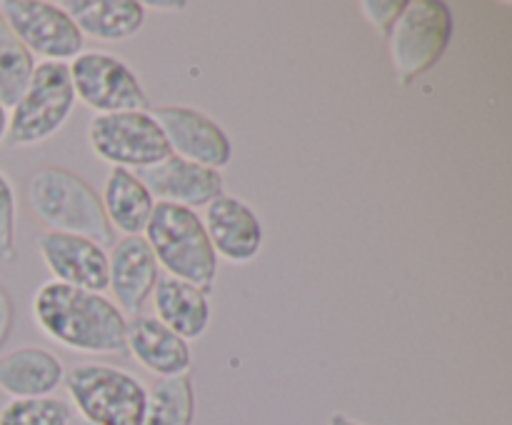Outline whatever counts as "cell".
Segmentation results:
<instances>
[{
    "instance_id": "obj_1",
    "label": "cell",
    "mask_w": 512,
    "mask_h": 425,
    "mask_svg": "<svg viewBox=\"0 0 512 425\" xmlns=\"http://www.w3.org/2000/svg\"><path fill=\"white\" fill-rule=\"evenodd\" d=\"M30 315L45 338L70 353L125 355L128 318L103 293L48 280L35 290Z\"/></svg>"
},
{
    "instance_id": "obj_2",
    "label": "cell",
    "mask_w": 512,
    "mask_h": 425,
    "mask_svg": "<svg viewBox=\"0 0 512 425\" xmlns=\"http://www.w3.org/2000/svg\"><path fill=\"white\" fill-rule=\"evenodd\" d=\"M28 205L53 233L83 235L103 248L113 245V228L105 218L100 193L63 165H45L30 175Z\"/></svg>"
},
{
    "instance_id": "obj_3",
    "label": "cell",
    "mask_w": 512,
    "mask_h": 425,
    "mask_svg": "<svg viewBox=\"0 0 512 425\" xmlns=\"http://www.w3.org/2000/svg\"><path fill=\"white\" fill-rule=\"evenodd\" d=\"M163 275L213 290L218 258L205 233L203 218L195 210L170 203H155L143 233Z\"/></svg>"
},
{
    "instance_id": "obj_4",
    "label": "cell",
    "mask_w": 512,
    "mask_h": 425,
    "mask_svg": "<svg viewBox=\"0 0 512 425\" xmlns=\"http://www.w3.org/2000/svg\"><path fill=\"white\" fill-rule=\"evenodd\" d=\"M68 403L93 425H143L148 388L118 365L83 360L65 368Z\"/></svg>"
},
{
    "instance_id": "obj_5",
    "label": "cell",
    "mask_w": 512,
    "mask_h": 425,
    "mask_svg": "<svg viewBox=\"0 0 512 425\" xmlns=\"http://www.w3.org/2000/svg\"><path fill=\"white\" fill-rule=\"evenodd\" d=\"M455 18L443 0H408L388 33L395 83L410 85L435 68L453 43Z\"/></svg>"
},
{
    "instance_id": "obj_6",
    "label": "cell",
    "mask_w": 512,
    "mask_h": 425,
    "mask_svg": "<svg viewBox=\"0 0 512 425\" xmlns=\"http://www.w3.org/2000/svg\"><path fill=\"white\" fill-rule=\"evenodd\" d=\"M73 83H70L68 65L43 63L33 70L28 88L10 108L5 145L10 148H33L53 138L75 108Z\"/></svg>"
},
{
    "instance_id": "obj_7",
    "label": "cell",
    "mask_w": 512,
    "mask_h": 425,
    "mask_svg": "<svg viewBox=\"0 0 512 425\" xmlns=\"http://www.w3.org/2000/svg\"><path fill=\"white\" fill-rule=\"evenodd\" d=\"M88 145L95 158L110 168H125L133 173L173 155L150 110L93 115L88 123Z\"/></svg>"
},
{
    "instance_id": "obj_8",
    "label": "cell",
    "mask_w": 512,
    "mask_h": 425,
    "mask_svg": "<svg viewBox=\"0 0 512 425\" xmlns=\"http://www.w3.org/2000/svg\"><path fill=\"white\" fill-rule=\"evenodd\" d=\"M75 100L95 115L148 110L143 83L128 63L105 50H83L68 63Z\"/></svg>"
},
{
    "instance_id": "obj_9",
    "label": "cell",
    "mask_w": 512,
    "mask_h": 425,
    "mask_svg": "<svg viewBox=\"0 0 512 425\" xmlns=\"http://www.w3.org/2000/svg\"><path fill=\"white\" fill-rule=\"evenodd\" d=\"M0 18L10 33L43 63L68 65L83 53L85 38L60 3L48 0H0Z\"/></svg>"
},
{
    "instance_id": "obj_10",
    "label": "cell",
    "mask_w": 512,
    "mask_h": 425,
    "mask_svg": "<svg viewBox=\"0 0 512 425\" xmlns=\"http://www.w3.org/2000/svg\"><path fill=\"white\" fill-rule=\"evenodd\" d=\"M150 113L163 130L170 153L205 168H228L233 160V140L208 113L193 105H160Z\"/></svg>"
},
{
    "instance_id": "obj_11",
    "label": "cell",
    "mask_w": 512,
    "mask_h": 425,
    "mask_svg": "<svg viewBox=\"0 0 512 425\" xmlns=\"http://www.w3.org/2000/svg\"><path fill=\"white\" fill-rule=\"evenodd\" d=\"M38 255L55 283L103 293L108 290V248L83 235L45 230L38 238Z\"/></svg>"
},
{
    "instance_id": "obj_12",
    "label": "cell",
    "mask_w": 512,
    "mask_h": 425,
    "mask_svg": "<svg viewBox=\"0 0 512 425\" xmlns=\"http://www.w3.org/2000/svg\"><path fill=\"white\" fill-rule=\"evenodd\" d=\"M205 233L215 258L230 265H248L263 250V223L245 200L223 193L205 205Z\"/></svg>"
},
{
    "instance_id": "obj_13",
    "label": "cell",
    "mask_w": 512,
    "mask_h": 425,
    "mask_svg": "<svg viewBox=\"0 0 512 425\" xmlns=\"http://www.w3.org/2000/svg\"><path fill=\"white\" fill-rule=\"evenodd\" d=\"M158 260L143 235H125L108 250V290L125 318L140 315L160 278Z\"/></svg>"
},
{
    "instance_id": "obj_14",
    "label": "cell",
    "mask_w": 512,
    "mask_h": 425,
    "mask_svg": "<svg viewBox=\"0 0 512 425\" xmlns=\"http://www.w3.org/2000/svg\"><path fill=\"white\" fill-rule=\"evenodd\" d=\"M138 178L150 190L155 203H170L190 210L205 208L225 193V180L220 170L195 165L178 155H168L158 165L138 170Z\"/></svg>"
},
{
    "instance_id": "obj_15",
    "label": "cell",
    "mask_w": 512,
    "mask_h": 425,
    "mask_svg": "<svg viewBox=\"0 0 512 425\" xmlns=\"http://www.w3.org/2000/svg\"><path fill=\"white\" fill-rule=\"evenodd\" d=\"M125 353L133 355L135 363L155 378H173L190 373L193 368V350L188 340L165 328L153 315H135L128 320Z\"/></svg>"
},
{
    "instance_id": "obj_16",
    "label": "cell",
    "mask_w": 512,
    "mask_h": 425,
    "mask_svg": "<svg viewBox=\"0 0 512 425\" xmlns=\"http://www.w3.org/2000/svg\"><path fill=\"white\" fill-rule=\"evenodd\" d=\"M155 320L180 335L183 340H200L213 323V303L208 290L185 280L160 275L153 288Z\"/></svg>"
},
{
    "instance_id": "obj_17",
    "label": "cell",
    "mask_w": 512,
    "mask_h": 425,
    "mask_svg": "<svg viewBox=\"0 0 512 425\" xmlns=\"http://www.w3.org/2000/svg\"><path fill=\"white\" fill-rule=\"evenodd\" d=\"M63 360L40 345H20V348L0 353V390L8 398H40L53 395L63 385Z\"/></svg>"
},
{
    "instance_id": "obj_18",
    "label": "cell",
    "mask_w": 512,
    "mask_h": 425,
    "mask_svg": "<svg viewBox=\"0 0 512 425\" xmlns=\"http://www.w3.org/2000/svg\"><path fill=\"white\" fill-rule=\"evenodd\" d=\"M60 8L73 18L80 35L103 43H120L138 35L145 25V3L140 0H65Z\"/></svg>"
},
{
    "instance_id": "obj_19",
    "label": "cell",
    "mask_w": 512,
    "mask_h": 425,
    "mask_svg": "<svg viewBox=\"0 0 512 425\" xmlns=\"http://www.w3.org/2000/svg\"><path fill=\"white\" fill-rule=\"evenodd\" d=\"M100 203H103L110 228L123 233V238L125 235H143L155 208L153 195L138 178V173L125 168H110L103 183V193H100Z\"/></svg>"
},
{
    "instance_id": "obj_20",
    "label": "cell",
    "mask_w": 512,
    "mask_h": 425,
    "mask_svg": "<svg viewBox=\"0 0 512 425\" xmlns=\"http://www.w3.org/2000/svg\"><path fill=\"white\" fill-rule=\"evenodd\" d=\"M145 398L143 425H193L195 408V383L193 375H173V378H155Z\"/></svg>"
},
{
    "instance_id": "obj_21",
    "label": "cell",
    "mask_w": 512,
    "mask_h": 425,
    "mask_svg": "<svg viewBox=\"0 0 512 425\" xmlns=\"http://www.w3.org/2000/svg\"><path fill=\"white\" fill-rule=\"evenodd\" d=\"M35 58L25 50V45L10 33L8 25L0 18V103L13 108L23 90L28 88L35 70Z\"/></svg>"
},
{
    "instance_id": "obj_22",
    "label": "cell",
    "mask_w": 512,
    "mask_h": 425,
    "mask_svg": "<svg viewBox=\"0 0 512 425\" xmlns=\"http://www.w3.org/2000/svg\"><path fill=\"white\" fill-rule=\"evenodd\" d=\"M73 415V405L60 395L10 398L0 408V425H68Z\"/></svg>"
},
{
    "instance_id": "obj_23",
    "label": "cell",
    "mask_w": 512,
    "mask_h": 425,
    "mask_svg": "<svg viewBox=\"0 0 512 425\" xmlns=\"http://www.w3.org/2000/svg\"><path fill=\"white\" fill-rule=\"evenodd\" d=\"M15 233H18V195L13 180L0 170V263L15 260Z\"/></svg>"
},
{
    "instance_id": "obj_24",
    "label": "cell",
    "mask_w": 512,
    "mask_h": 425,
    "mask_svg": "<svg viewBox=\"0 0 512 425\" xmlns=\"http://www.w3.org/2000/svg\"><path fill=\"white\" fill-rule=\"evenodd\" d=\"M405 3H408V0H363V3H360V13H363L365 23H368L375 33L388 38L390 28H393L395 20L400 18Z\"/></svg>"
},
{
    "instance_id": "obj_25",
    "label": "cell",
    "mask_w": 512,
    "mask_h": 425,
    "mask_svg": "<svg viewBox=\"0 0 512 425\" xmlns=\"http://www.w3.org/2000/svg\"><path fill=\"white\" fill-rule=\"evenodd\" d=\"M13 323H15L13 298H10L8 290L0 285V350H3L5 340H8V335H10V330H13Z\"/></svg>"
},
{
    "instance_id": "obj_26",
    "label": "cell",
    "mask_w": 512,
    "mask_h": 425,
    "mask_svg": "<svg viewBox=\"0 0 512 425\" xmlns=\"http://www.w3.org/2000/svg\"><path fill=\"white\" fill-rule=\"evenodd\" d=\"M155 10V13H183V10H188L190 5L188 3H178V0H153V3L145 5V10Z\"/></svg>"
},
{
    "instance_id": "obj_27",
    "label": "cell",
    "mask_w": 512,
    "mask_h": 425,
    "mask_svg": "<svg viewBox=\"0 0 512 425\" xmlns=\"http://www.w3.org/2000/svg\"><path fill=\"white\" fill-rule=\"evenodd\" d=\"M328 425H365V423H360V420L350 418V415L345 413H333L328 418Z\"/></svg>"
},
{
    "instance_id": "obj_28",
    "label": "cell",
    "mask_w": 512,
    "mask_h": 425,
    "mask_svg": "<svg viewBox=\"0 0 512 425\" xmlns=\"http://www.w3.org/2000/svg\"><path fill=\"white\" fill-rule=\"evenodd\" d=\"M8 118H10V110L0 103V145L5 143V133H8Z\"/></svg>"
},
{
    "instance_id": "obj_29",
    "label": "cell",
    "mask_w": 512,
    "mask_h": 425,
    "mask_svg": "<svg viewBox=\"0 0 512 425\" xmlns=\"http://www.w3.org/2000/svg\"><path fill=\"white\" fill-rule=\"evenodd\" d=\"M68 425H93V423H88V420L80 418V415H73V418H70V423H68Z\"/></svg>"
}]
</instances>
